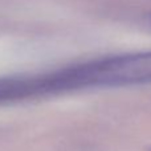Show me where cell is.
I'll list each match as a JSON object with an SVG mask.
<instances>
[{
  "instance_id": "cell-2",
  "label": "cell",
  "mask_w": 151,
  "mask_h": 151,
  "mask_svg": "<svg viewBox=\"0 0 151 151\" xmlns=\"http://www.w3.org/2000/svg\"><path fill=\"white\" fill-rule=\"evenodd\" d=\"M39 96L36 77L0 78V104L16 102Z\"/></svg>"
},
{
  "instance_id": "cell-4",
  "label": "cell",
  "mask_w": 151,
  "mask_h": 151,
  "mask_svg": "<svg viewBox=\"0 0 151 151\" xmlns=\"http://www.w3.org/2000/svg\"><path fill=\"white\" fill-rule=\"evenodd\" d=\"M147 151H151V147H149V149H147Z\"/></svg>"
},
{
  "instance_id": "cell-1",
  "label": "cell",
  "mask_w": 151,
  "mask_h": 151,
  "mask_svg": "<svg viewBox=\"0 0 151 151\" xmlns=\"http://www.w3.org/2000/svg\"><path fill=\"white\" fill-rule=\"evenodd\" d=\"M53 93L151 85V50L125 52L50 73Z\"/></svg>"
},
{
  "instance_id": "cell-3",
  "label": "cell",
  "mask_w": 151,
  "mask_h": 151,
  "mask_svg": "<svg viewBox=\"0 0 151 151\" xmlns=\"http://www.w3.org/2000/svg\"><path fill=\"white\" fill-rule=\"evenodd\" d=\"M147 23H149V25L151 27V12L149 13V16H147Z\"/></svg>"
}]
</instances>
